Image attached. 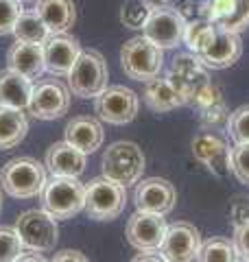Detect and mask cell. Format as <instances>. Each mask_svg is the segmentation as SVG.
Segmentation results:
<instances>
[{
    "label": "cell",
    "mask_w": 249,
    "mask_h": 262,
    "mask_svg": "<svg viewBox=\"0 0 249 262\" xmlns=\"http://www.w3.org/2000/svg\"><path fill=\"white\" fill-rule=\"evenodd\" d=\"M42 210H46L57 221L72 219L86 206V184L79 177H57L51 175L39 192Z\"/></svg>",
    "instance_id": "obj_1"
},
{
    "label": "cell",
    "mask_w": 249,
    "mask_h": 262,
    "mask_svg": "<svg viewBox=\"0 0 249 262\" xmlns=\"http://www.w3.org/2000/svg\"><path fill=\"white\" fill-rule=\"evenodd\" d=\"M147 168V160L142 149L136 142H114L105 149L101 158V170L103 177L120 184L125 188L138 184L142 179V173Z\"/></svg>",
    "instance_id": "obj_2"
},
{
    "label": "cell",
    "mask_w": 249,
    "mask_h": 262,
    "mask_svg": "<svg viewBox=\"0 0 249 262\" xmlns=\"http://www.w3.org/2000/svg\"><path fill=\"white\" fill-rule=\"evenodd\" d=\"M46 179V166L35 158H13L0 170V186L13 199L39 196Z\"/></svg>",
    "instance_id": "obj_3"
},
{
    "label": "cell",
    "mask_w": 249,
    "mask_h": 262,
    "mask_svg": "<svg viewBox=\"0 0 249 262\" xmlns=\"http://www.w3.org/2000/svg\"><path fill=\"white\" fill-rule=\"evenodd\" d=\"M120 66L122 72L134 81H144L157 77L164 68V48L153 44L144 35L131 37L120 48Z\"/></svg>",
    "instance_id": "obj_4"
},
{
    "label": "cell",
    "mask_w": 249,
    "mask_h": 262,
    "mask_svg": "<svg viewBox=\"0 0 249 262\" xmlns=\"http://www.w3.org/2000/svg\"><path fill=\"white\" fill-rule=\"evenodd\" d=\"M110 70H107L105 57L98 51H81L77 63L66 77L70 94L79 98H96L107 88Z\"/></svg>",
    "instance_id": "obj_5"
},
{
    "label": "cell",
    "mask_w": 249,
    "mask_h": 262,
    "mask_svg": "<svg viewBox=\"0 0 249 262\" xmlns=\"http://www.w3.org/2000/svg\"><path fill=\"white\" fill-rule=\"evenodd\" d=\"M195 55L205 68L225 70L240 59V55H243V42H240L238 33L219 29L212 24V29L205 33L201 44L197 46Z\"/></svg>",
    "instance_id": "obj_6"
},
{
    "label": "cell",
    "mask_w": 249,
    "mask_h": 262,
    "mask_svg": "<svg viewBox=\"0 0 249 262\" xmlns=\"http://www.w3.org/2000/svg\"><path fill=\"white\" fill-rule=\"evenodd\" d=\"M127 201V188L112 182L107 177H94L86 186V214L94 221L118 219Z\"/></svg>",
    "instance_id": "obj_7"
},
{
    "label": "cell",
    "mask_w": 249,
    "mask_h": 262,
    "mask_svg": "<svg viewBox=\"0 0 249 262\" xmlns=\"http://www.w3.org/2000/svg\"><path fill=\"white\" fill-rule=\"evenodd\" d=\"M15 232H18L24 249L29 251H51L55 249L59 238V227L57 219L51 216L46 210H27L15 221Z\"/></svg>",
    "instance_id": "obj_8"
},
{
    "label": "cell",
    "mask_w": 249,
    "mask_h": 262,
    "mask_svg": "<svg viewBox=\"0 0 249 262\" xmlns=\"http://www.w3.org/2000/svg\"><path fill=\"white\" fill-rule=\"evenodd\" d=\"M37 120H57L70 110V90L59 79H39L33 83L27 107Z\"/></svg>",
    "instance_id": "obj_9"
},
{
    "label": "cell",
    "mask_w": 249,
    "mask_h": 262,
    "mask_svg": "<svg viewBox=\"0 0 249 262\" xmlns=\"http://www.w3.org/2000/svg\"><path fill=\"white\" fill-rule=\"evenodd\" d=\"M140 98L125 85H107L94 98V112L107 125H127L138 116Z\"/></svg>",
    "instance_id": "obj_10"
},
{
    "label": "cell",
    "mask_w": 249,
    "mask_h": 262,
    "mask_svg": "<svg viewBox=\"0 0 249 262\" xmlns=\"http://www.w3.org/2000/svg\"><path fill=\"white\" fill-rule=\"evenodd\" d=\"M199 249H201L199 229L186 221H177L166 227L164 241L157 251L166 258V262H195Z\"/></svg>",
    "instance_id": "obj_11"
},
{
    "label": "cell",
    "mask_w": 249,
    "mask_h": 262,
    "mask_svg": "<svg viewBox=\"0 0 249 262\" xmlns=\"http://www.w3.org/2000/svg\"><path fill=\"white\" fill-rule=\"evenodd\" d=\"M184 29L186 20L175 7H162V9H151V15L142 27V35L166 51L184 42Z\"/></svg>",
    "instance_id": "obj_12"
},
{
    "label": "cell",
    "mask_w": 249,
    "mask_h": 262,
    "mask_svg": "<svg viewBox=\"0 0 249 262\" xmlns=\"http://www.w3.org/2000/svg\"><path fill=\"white\" fill-rule=\"evenodd\" d=\"M166 77L175 83V88L181 92V96H184L186 105H190V101L210 83L208 68L197 59L195 53L175 55V59L171 63V70L166 72Z\"/></svg>",
    "instance_id": "obj_13"
},
{
    "label": "cell",
    "mask_w": 249,
    "mask_h": 262,
    "mask_svg": "<svg viewBox=\"0 0 249 262\" xmlns=\"http://www.w3.org/2000/svg\"><path fill=\"white\" fill-rule=\"evenodd\" d=\"M166 221L155 212L136 210L127 221V241L138 251H157L166 234Z\"/></svg>",
    "instance_id": "obj_14"
},
{
    "label": "cell",
    "mask_w": 249,
    "mask_h": 262,
    "mask_svg": "<svg viewBox=\"0 0 249 262\" xmlns=\"http://www.w3.org/2000/svg\"><path fill=\"white\" fill-rule=\"evenodd\" d=\"M175 201H177V192H175V186L169 179L147 177L136 184L134 203L142 212H155V214L166 216L175 208Z\"/></svg>",
    "instance_id": "obj_15"
},
{
    "label": "cell",
    "mask_w": 249,
    "mask_h": 262,
    "mask_svg": "<svg viewBox=\"0 0 249 262\" xmlns=\"http://www.w3.org/2000/svg\"><path fill=\"white\" fill-rule=\"evenodd\" d=\"M79 55H81V44L77 37L68 35V33L51 35L44 42L46 72H51L53 77H68V72L77 63Z\"/></svg>",
    "instance_id": "obj_16"
},
{
    "label": "cell",
    "mask_w": 249,
    "mask_h": 262,
    "mask_svg": "<svg viewBox=\"0 0 249 262\" xmlns=\"http://www.w3.org/2000/svg\"><path fill=\"white\" fill-rule=\"evenodd\" d=\"M203 15L214 27L240 33L249 27V0H208Z\"/></svg>",
    "instance_id": "obj_17"
},
{
    "label": "cell",
    "mask_w": 249,
    "mask_h": 262,
    "mask_svg": "<svg viewBox=\"0 0 249 262\" xmlns=\"http://www.w3.org/2000/svg\"><path fill=\"white\" fill-rule=\"evenodd\" d=\"M193 155L205 164L212 173L217 175H225L232 170V162H230V149L223 138H219L214 131L205 129L201 134L195 136L193 140Z\"/></svg>",
    "instance_id": "obj_18"
},
{
    "label": "cell",
    "mask_w": 249,
    "mask_h": 262,
    "mask_svg": "<svg viewBox=\"0 0 249 262\" xmlns=\"http://www.w3.org/2000/svg\"><path fill=\"white\" fill-rule=\"evenodd\" d=\"M88 155L79 151L77 146H72L70 142H55L51 149L46 151L44 166L51 175L57 177H79L86 170Z\"/></svg>",
    "instance_id": "obj_19"
},
{
    "label": "cell",
    "mask_w": 249,
    "mask_h": 262,
    "mask_svg": "<svg viewBox=\"0 0 249 262\" xmlns=\"http://www.w3.org/2000/svg\"><path fill=\"white\" fill-rule=\"evenodd\" d=\"M190 107H195L199 114V122L205 129H219L221 125H227L230 112L225 107V101H223L221 90L210 81L201 92H199L193 101H190Z\"/></svg>",
    "instance_id": "obj_20"
},
{
    "label": "cell",
    "mask_w": 249,
    "mask_h": 262,
    "mask_svg": "<svg viewBox=\"0 0 249 262\" xmlns=\"http://www.w3.org/2000/svg\"><path fill=\"white\" fill-rule=\"evenodd\" d=\"M7 63L9 68L20 72L27 79H39L46 72V63H44V46L42 44H27V42H18L9 46L7 51Z\"/></svg>",
    "instance_id": "obj_21"
},
{
    "label": "cell",
    "mask_w": 249,
    "mask_h": 262,
    "mask_svg": "<svg viewBox=\"0 0 249 262\" xmlns=\"http://www.w3.org/2000/svg\"><path fill=\"white\" fill-rule=\"evenodd\" d=\"M103 127L101 122L92 116H77L72 118L64 129V140L70 142L72 146H77L79 151L86 155L94 153L96 149H101L103 144Z\"/></svg>",
    "instance_id": "obj_22"
},
{
    "label": "cell",
    "mask_w": 249,
    "mask_h": 262,
    "mask_svg": "<svg viewBox=\"0 0 249 262\" xmlns=\"http://www.w3.org/2000/svg\"><path fill=\"white\" fill-rule=\"evenodd\" d=\"M35 11L51 31V35L68 33L77 22L74 0H35Z\"/></svg>",
    "instance_id": "obj_23"
},
{
    "label": "cell",
    "mask_w": 249,
    "mask_h": 262,
    "mask_svg": "<svg viewBox=\"0 0 249 262\" xmlns=\"http://www.w3.org/2000/svg\"><path fill=\"white\" fill-rule=\"evenodd\" d=\"M144 103L151 107L153 112H173V110H177L181 107V105H186L184 101V96H181V92L175 88V83L169 79V77H162V75H157L153 79H149L144 81Z\"/></svg>",
    "instance_id": "obj_24"
},
{
    "label": "cell",
    "mask_w": 249,
    "mask_h": 262,
    "mask_svg": "<svg viewBox=\"0 0 249 262\" xmlns=\"http://www.w3.org/2000/svg\"><path fill=\"white\" fill-rule=\"evenodd\" d=\"M33 92V81L11 68L0 70V105L13 110H27Z\"/></svg>",
    "instance_id": "obj_25"
},
{
    "label": "cell",
    "mask_w": 249,
    "mask_h": 262,
    "mask_svg": "<svg viewBox=\"0 0 249 262\" xmlns=\"http://www.w3.org/2000/svg\"><path fill=\"white\" fill-rule=\"evenodd\" d=\"M29 131V120L24 110L3 107L0 105V151L18 146Z\"/></svg>",
    "instance_id": "obj_26"
},
{
    "label": "cell",
    "mask_w": 249,
    "mask_h": 262,
    "mask_svg": "<svg viewBox=\"0 0 249 262\" xmlns=\"http://www.w3.org/2000/svg\"><path fill=\"white\" fill-rule=\"evenodd\" d=\"M13 35L18 42L44 46V42L51 37V31H48L44 20L37 15V11L33 9V11H24L18 18V22H15V27H13Z\"/></svg>",
    "instance_id": "obj_27"
},
{
    "label": "cell",
    "mask_w": 249,
    "mask_h": 262,
    "mask_svg": "<svg viewBox=\"0 0 249 262\" xmlns=\"http://www.w3.org/2000/svg\"><path fill=\"white\" fill-rule=\"evenodd\" d=\"M197 262H238L234 245L225 238H210L201 243L197 253Z\"/></svg>",
    "instance_id": "obj_28"
},
{
    "label": "cell",
    "mask_w": 249,
    "mask_h": 262,
    "mask_svg": "<svg viewBox=\"0 0 249 262\" xmlns=\"http://www.w3.org/2000/svg\"><path fill=\"white\" fill-rule=\"evenodd\" d=\"M149 15H151V9L144 0H125V5L120 7V22L127 29H142Z\"/></svg>",
    "instance_id": "obj_29"
},
{
    "label": "cell",
    "mask_w": 249,
    "mask_h": 262,
    "mask_svg": "<svg viewBox=\"0 0 249 262\" xmlns=\"http://www.w3.org/2000/svg\"><path fill=\"white\" fill-rule=\"evenodd\" d=\"M225 129L234 144L249 142V105H240L238 110L230 114Z\"/></svg>",
    "instance_id": "obj_30"
},
{
    "label": "cell",
    "mask_w": 249,
    "mask_h": 262,
    "mask_svg": "<svg viewBox=\"0 0 249 262\" xmlns=\"http://www.w3.org/2000/svg\"><path fill=\"white\" fill-rule=\"evenodd\" d=\"M24 251V245L20 241L15 227L0 225V262H15Z\"/></svg>",
    "instance_id": "obj_31"
},
{
    "label": "cell",
    "mask_w": 249,
    "mask_h": 262,
    "mask_svg": "<svg viewBox=\"0 0 249 262\" xmlns=\"http://www.w3.org/2000/svg\"><path fill=\"white\" fill-rule=\"evenodd\" d=\"M230 162L238 182L249 186V142L234 144V149H230Z\"/></svg>",
    "instance_id": "obj_32"
},
{
    "label": "cell",
    "mask_w": 249,
    "mask_h": 262,
    "mask_svg": "<svg viewBox=\"0 0 249 262\" xmlns=\"http://www.w3.org/2000/svg\"><path fill=\"white\" fill-rule=\"evenodd\" d=\"M24 13L20 0H0V35L13 33V27L18 18Z\"/></svg>",
    "instance_id": "obj_33"
},
{
    "label": "cell",
    "mask_w": 249,
    "mask_h": 262,
    "mask_svg": "<svg viewBox=\"0 0 249 262\" xmlns=\"http://www.w3.org/2000/svg\"><path fill=\"white\" fill-rule=\"evenodd\" d=\"M212 29V22L208 18H197V20H190L186 22V29H184V42L188 46L190 53L197 51V46L201 44V39L205 37V33Z\"/></svg>",
    "instance_id": "obj_34"
},
{
    "label": "cell",
    "mask_w": 249,
    "mask_h": 262,
    "mask_svg": "<svg viewBox=\"0 0 249 262\" xmlns=\"http://www.w3.org/2000/svg\"><path fill=\"white\" fill-rule=\"evenodd\" d=\"M232 245L236 249V256L240 262H249V221L238 223L232 236Z\"/></svg>",
    "instance_id": "obj_35"
},
{
    "label": "cell",
    "mask_w": 249,
    "mask_h": 262,
    "mask_svg": "<svg viewBox=\"0 0 249 262\" xmlns=\"http://www.w3.org/2000/svg\"><path fill=\"white\" fill-rule=\"evenodd\" d=\"M51 262H90L86 258V253H81L77 249H61L55 253V258Z\"/></svg>",
    "instance_id": "obj_36"
},
{
    "label": "cell",
    "mask_w": 249,
    "mask_h": 262,
    "mask_svg": "<svg viewBox=\"0 0 249 262\" xmlns=\"http://www.w3.org/2000/svg\"><path fill=\"white\" fill-rule=\"evenodd\" d=\"M131 262H166V258L162 253H155V251H140Z\"/></svg>",
    "instance_id": "obj_37"
},
{
    "label": "cell",
    "mask_w": 249,
    "mask_h": 262,
    "mask_svg": "<svg viewBox=\"0 0 249 262\" xmlns=\"http://www.w3.org/2000/svg\"><path fill=\"white\" fill-rule=\"evenodd\" d=\"M15 262H48L44 256H42L39 251H27V253H20V258L15 260Z\"/></svg>",
    "instance_id": "obj_38"
},
{
    "label": "cell",
    "mask_w": 249,
    "mask_h": 262,
    "mask_svg": "<svg viewBox=\"0 0 249 262\" xmlns=\"http://www.w3.org/2000/svg\"><path fill=\"white\" fill-rule=\"evenodd\" d=\"M149 5V9H162V7H171L173 0H144Z\"/></svg>",
    "instance_id": "obj_39"
},
{
    "label": "cell",
    "mask_w": 249,
    "mask_h": 262,
    "mask_svg": "<svg viewBox=\"0 0 249 262\" xmlns=\"http://www.w3.org/2000/svg\"><path fill=\"white\" fill-rule=\"evenodd\" d=\"M0 210H3V186H0Z\"/></svg>",
    "instance_id": "obj_40"
},
{
    "label": "cell",
    "mask_w": 249,
    "mask_h": 262,
    "mask_svg": "<svg viewBox=\"0 0 249 262\" xmlns=\"http://www.w3.org/2000/svg\"><path fill=\"white\" fill-rule=\"evenodd\" d=\"M20 3H31V0H20Z\"/></svg>",
    "instance_id": "obj_41"
}]
</instances>
